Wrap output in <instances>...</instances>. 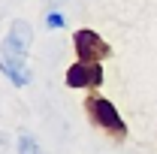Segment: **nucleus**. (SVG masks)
Listing matches in <instances>:
<instances>
[{
	"mask_svg": "<svg viewBox=\"0 0 157 154\" xmlns=\"http://www.w3.org/2000/svg\"><path fill=\"white\" fill-rule=\"evenodd\" d=\"M85 115H88V121H91L97 130H103L106 136H112L118 142L127 139V121L121 118V112L115 109V103H112L109 97L91 91V94L85 97Z\"/></svg>",
	"mask_w": 157,
	"mask_h": 154,
	"instance_id": "1",
	"label": "nucleus"
},
{
	"mask_svg": "<svg viewBox=\"0 0 157 154\" xmlns=\"http://www.w3.org/2000/svg\"><path fill=\"white\" fill-rule=\"evenodd\" d=\"M63 82L70 88H78V91H97V88H103V64L76 58V64L67 70Z\"/></svg>",
	"mask_w": 157,
	"mask_h": 154,
	"instance_id": "4",
	"label": "nucleus"
},
{
	"mask_svg": "<svg viewBox=\"0 0 157 154\" xmlns=\"http://www.w3.org/2000/svg\"><path fill=\"white\" fill-rule=\"evenodd\" d=\"M30 42H33V27H30V21L15 18L12 24H9L6 37H3V45H0V60H9V64H27Z\"/></svg>",
	"mask_w": 157,
	"mask_h": 154,
	"instance_id": "2",
	"label": "nucleus"
},
{
	"mask_svg": "<svg viewBox=\"0 0 157 154\" xmlns=\"http://www.w3.org/2000/svg\"><path fill=\"white\" fill-rule=\"evenodd\" d=\"M45 24H48V27H63L67 21H63V15H60V12H48V18H45Z\"/></svg>",
	"mask_w": 157,
	"mask_h": 154,
	"instance_id": "7",
	"label": "nucleus"
},
{
	"mask_svg": "<svg viewBox=\"0 0 157 154\" xmlns=\"http://www.w3.org/2000/svg\"><path fill=\"white\" fill-rule=\"evenodd\" d=\"M0 73L9 79L15 88L30 85V67H27V64H9V60H0Z\"/></svg>",
	"mask_w": 157,
	"mask_h": 154,
	"instance_id": "5",
	"label": "nucleus"
},
{
	"mask_svg": "<svg viewBox=\"0 0 157 154\" xmlns=\"http://www.w3.org/2000/svg\"><path fill=\"white\" fill-rule=\"evenodd\" d=\"M18 154H42V151H39V145H36V139H33V136L21 133V136H18Z\"/></svg>",
	"mask_w": 157,
	"mask_h": 154,
	"instance_id": "6",
	"label": "nucleus"
},
{
	"mask_svg": "<svg viewBox=\"0 0 157 154\" xmlns=\"http://www.w3.org/2000/svg\"><path fill=\"white\" fill-rule=\"evenodd\" d=\"M73 48H76L78 60H94V64H103V60L112 58V45L100 37L97 30L91 27H82L73 33Z\"/></svg>",
	"mask_w": 157,
	"mask_h": 154,
	"instance_id": "3",
	"label": "nucleus"
}]
</instances>
